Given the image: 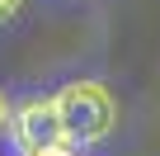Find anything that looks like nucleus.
<instances>
[{
  "mask_svg": "<svg viewBox=\"0 0 160 156\" xmlns=\"http://www.w3.org/2000/svg\"><path fill=\"white\" fill-rule=\"evenodd\" d=\"M52 100H57V114H61L71 147H99L118 128V100L99 81H66Z\"/></svg>",
  "mask_w": 160,
  "mask_h": 156,
  "instance_id": "f257e3e1",
  "label": "nucleus"
},
{
  "mask_svg": "<svg viewBox=\"0 0 160 156\" xmlns=\"http://www.w3.org/2000/svg\"><path fill=\"white\" fill-rule=\"evenodd\" d=\"M10 137L14 147L28 156L38 147H57L66 142V128H61V114H57V100H28L19 109H10Z\"/></svg>",
  "mask_w": 160,
  "mask_h": 156,
  "instance_id": "f03ea898",
  "label": "nucleus"
},
{
  "mask_svg": "<svg viewBox=\"0 0 160 156\" xmlns=\"http://www.w3.org/2000/svg\"><path fill=\"white\" fill-rule=\"evenodd\" d=\"M28 156H75V147H71V142H57V147H38V151H28Z\"/></svg>",
  "mask_w": 160,
  "mask_h": 156,
  "instance_id": "7ed1b4c3",
  "label": "nucleus"
},
{
  "mask_svg": "<svg viewBox=\"0 0 160 156\" xmlns=\"http://www.w3.org/2000/svg\"><path fill=\"white\" fill-rule=\"evenodd\" d=\"M19 5H24V0H0V24L14 19V14H19Z\"/></svg>",
  "mask_w": 160,
  "mask_h": 156,
  "instance_id": "20e7f679",
  "label": "nucleus"
},
{
  "mask_svg": "<svg viewBox=\"0 0 160 156\" xmlns=\"http://www.w3.org/2000/svg\"><path fill=\"white\" fill-rule=\"evenodd\" d=\"M5 128H10V100L0 95V132H5Z\"/></svg>",
  "mask_w": 160,
  "mask_h": 156,
  "instance_id": "39448f33",
  "label": "nucleus"
}]
</instances>
